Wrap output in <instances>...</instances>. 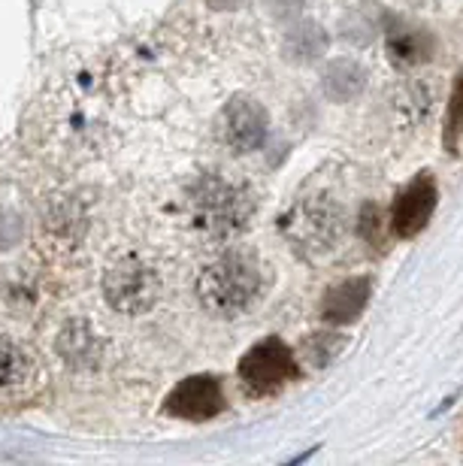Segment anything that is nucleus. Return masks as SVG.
Returning <instances> with one entry per match:
<instances>
[{
	"instance_id": "obj_1",
	"label": "nucleus",
	"mask_w": 463,
	"mask_h": 466,
	"mask_svg": "<svg viewBox=\"0 0 463 466\" xmlns=\"http://www.w3.org/2000/svg\"><path fill=\"white\" fill-rule=\"evenodd\" d=\"M264 285L261 264L248 251H225L209 260L197 276V300L216 319H237L252 309Z\"/></svg>"
},
{
	"instance_id": "obj_2",
	"label": "nucleus",
	"mask_w": 463,
	"mask_h": 466,
	"mask_svg": "<svg viewBox=\"0 0 463 466\" xmlns=\"http://www.w3.org/2000/svg\"><path fill=\"white\" fill-rule=\"evenodd\" d=\"M255 216V200L243 185L221 176H200L188 188V221L209 239H230L243 233Z\"/></svg>"
},
{
	"instance_id": "obj_3",
	"label": "nucleus",
	"mask_w": 463,
	"mask_h": 466,
	"mask_svg": "<svg viewBox=\"0 0 463 466\" xmlns=\"http://www.w3.org/2000/svg\"><path fill=\"white\" fill-rule=\"evenodd\" d=\"M104 297L116 312L146 315L161 300V276H157V269L149 260L127 255L106 269Z\"/></svg>"
},
{
	"instance_id": "obj_4",
	"label": "nucleus",
	"mask_w": 463,
	"mask_h": 466,
	"mask_svg": "<svg viewBox=\"0 0 463 466\" xmlns=\"http://www.w3.org/2000/svg\"><path fill=\"white\" fill-rule=\"evenodd\" d=\"M282 230L291 239V246L303 255H327L342 233V212L333 200L315 198L297 203L291 216L282 221Z\"/></svg>"
},
{
	"instance_id": "obj_5",
	"label": "nucleus",
	"mask_w": 463,
	"mask_h": 466,
	"mask_svg": "<svg viewBox=\"0 0 463 466\" xmlns=\"http://www.w3.org/2000/svg\"><path fill=\"white\" fill-rule=\"evenodd\" d=\"M297 376H300V367H297V360H294V351L276 337L261 339L257 346H252L243 354V360H239V379H243V385L257 397L276 394V390H282Z\"/></svg>"
},
{
	"instance_id": "obj_6",
	"label": "nucleus",
	"mask_w": 463,
	"mask_h": 466,
	"mask_svg": "<svg viewBox=\"0 0 463 466\" xmlns=\"http://www.w3.org/2000/svg\"><path fill=\"white\" fill-rule=\"evenodd\" d=\"M221 143H225L234 155H252L257 152L267 137H270V116L257 104L255 97L237 95L221 113Z\"/></svg>"
},
{
	"instance_id": "obj_7",
	"label": "nucleus",
	"mask_w": 463,
	"mask_h": 466,
	"mask_svg": "<svg viewBox=\"0 0 463 466\" xmlns=\"http://www.w3.org/2000/svg\"><path fill=\"white\" fill-rule=\"evenodd\" d=\"M40 358L22 339L0 333V403H22L40 385Z\"/></svg>"
},
{
	"instance_id": "obj_8",
	"label": "nucleus",
	"mask_w": 463,
	"mask_h": 466,
	"mask_svg": "<svg viewBox=\"0 0 463 466\" xmlns=\"http://www.w3.org/2000/svg\"><path fill=\"white\" fill-rule=\"evenodd\" d=\"M439 188L437 179L430 173H421L397 194L394 209H391V233L400 239H412L415 233H421L428 228V221L437 212Z\"/></svg>"
},
{
	"instance_id": "obj_9",
	"label": "nucleus",
	"mask_w": 463,
	"mask_h": 466,
	"mask_svg": "<svg viewBox=\"0 0 463 466\" xmlns=\"http://www.w3.org/2000/svg\"><path fill=\"white\" fill-rule=\"evenodd\" d=\"M164 409L182 421H209L227 409L221 385L212 376H191L166 394Z\"/></svg>"
},
{
	"instance_id": "obj_10",
	"label": "nucleus",
	"mask_w": 463,
	"mask_h": 466,
	"mask_svg": "<svg viewBox=\"0 0 463 466\" xmlns=\"http://www.w3.org/2000/svg\"><path fill=\"white\" fill-rule=\"evenodd\" d=\"M369 291H373V282H369L367 276L346 279V282L333 285L330 291L324 294L321 319L327 324H351L360 312L367 309Z\"/></svg>"
},
{
	"instance_id": "obj_11",
	"label": "nucleus",
	"mask_w": 463,
	"mask_h": 466,
	"mask_svg": "<svg viewBox=\"0 0 463 466\" xmlns=\"http://www.w3.org/2000/svg\"><path fill=\"white\" fill-rule=\"evenodd\" d=\"M58 351L73 370H95L104 354V342L95 337V330L86 321H70L58 337Z\"/></svg>"
},
{
	"instance_id": "obj_12",
	"label": "nucleus",
	"mask_w": 463,
	"mask_h": 466,
	"mask_svg": "<svg viewBox=\"0 0 463 466\" xmlns=\"http://www.w3.org/2000/svg\"><path fill=\"white\" fill-rule=\"evenodd\" d=\"M321 88L333 104H346V100H355L367 88V70L351 58H337L324 67Z\"/></svg>"
},
{
	"instance_id": "obj_13",
	"label": "nucleus",
	"mask_w": 463,
	"mask_h": 466,
	"mask_svg": "<svg viewBox=\"0 0 463 466\" xmlns=\"http://www.w3.org/2000/svg\"><path fill=\"white\" fill-rule=\"evenodd\" d=\"M430 34L418 31V27H391L388 31V55H391L394 64L400 67H415V64H424L430 58Z\"/></svg>"
},
{
	"instance_id": "obj_14",
	"label": "nucleus",
	"mask_w": 463,
	"mask_h": 466,
	"mask_svg": "<svg viewBox=\"0 0 463 466\" xmlns=\"http://www.w3.org/2000/svg\"><path fill=\"white\" fill-rule=\"evenodd\" d=\"M324 49H327V34L315 22H300L285 36V55H288V61L312 64L321 58Z\"/></svg>"
},
{
	"instance_id": "obj_15",
	"label": "nucleus",
	"mask_w": 463,
	"mask_h": 466,
	"mask_svg": "<svg viewBox=\"0 0 463 466\" xmlns=\"http://www.w3.org/2000/svg\"><path fill=\"white\" fill-rule=\"evenodd\" d=\"M463 137V73L455 82V91H451L448 100V118H446V146L455 152L458 139Z\"/></svg>"
},
{
	"instance_id": "obj_16",
	"label": "nucleus",
	"mask_w": 463,
	"mask_h": 466,
	"mask_svg": "<svg viewBox=\"0 0 463 466\" xmlns=\"http://www.w3.org/2000/svg\"><path fill=\"white\" fill-rule=\"evenodd\" d=\"M22 218L9 209H0V251L13 248L18 239H22Z\"/></svg>"
},
{
	"instance_id": "obj_17",
	"label": "nucleus",
	"mask_w": 463,
	"mask_h": 466,
	"mask_svg": "<svg viewBox=\"0 0 463 466\" xmlns=\"http://www.w3.org/2000/svg\"><path fill=\"white\" fill-rule=\"evenodd\" d=\"M270 4H276V6H273L276 13H291V9L300 4V0H270Z\"/></svg>"
},
{
	"instance_id": "obj_18",
	"label": "nucleus",
	"mask_w": 463,
	"mask_h": 466,
	"mask_svg": "<svg viewBox=\"0 0 463 466\" xmlns=\"http://www.w3.org/2000/svg\"><path fill=\"white\" fill-rule=\"evenodd\" d=\"M206 4L212 6V9H237L243 0H206Z\"/></svg>"
}]
</instances>
